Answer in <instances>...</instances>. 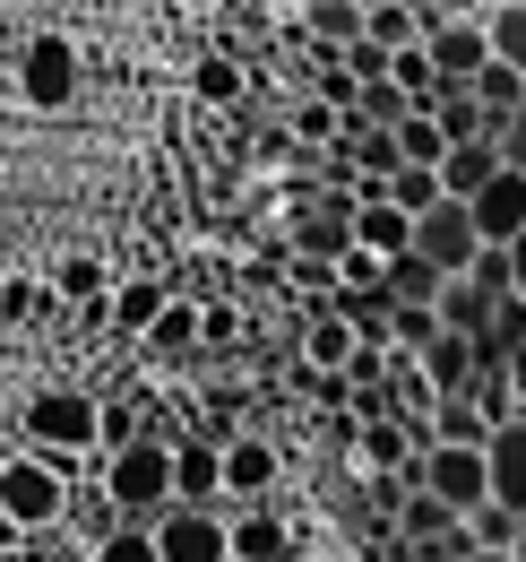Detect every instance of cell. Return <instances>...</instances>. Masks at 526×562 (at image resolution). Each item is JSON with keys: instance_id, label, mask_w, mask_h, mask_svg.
Here are the masks:
<instances>
[{"instance_id": "6da1fadb", "label": "cell", "mask_w": 526, "mask_h": 562, "mask_svg": "<svg viewBox=\"0 0 526 562\" xmlns=\"http://www.w3.org/2000/svg\"><path fill=\"white\" fill-rule=\"evenodd\" d=\"M9 441L87 468V459H104V398L78 390V381H44V390H26V398L9 407Z\"/></svg>"}, {"instance_id": "7a4b0ae2", "label": "cell", "mask_w": 526, "mask_h": 562, "mask_svg": "<svg viewBox=\"0 0 526 562\" xmlns=\"http://www.w3.org/2000/svg\"><path fill=\"white\" fill-rule=\"evenodd\" d=\"M0 519H9V537H53V528H69L78 519V468L9 441V459H0Z\"/></svg>"}, {"instance_id": "3957f363", "label": "cell", "mask_w": 526, "mask_h": 562, "mask_svg": "<svg viewBox=\"0 0 526 562\" xmlns=\"http://www.w3.org/2000/svg\"><path fill=\"white\" fill-rule=\"evenodd\" d=\"M95 485L122 502V519H130V528H156L164 510H182V441L147 432V441H130V450L95 459Z\"/></svg>"}, {"instance_id": "277c9868", "label": "cell", "mask_w": 526, "mask_h": 562, "mask_svg": "<svg viewBox=\"0 0 526 562\" xmlns=\"http://www.w3.org/2000/svg\"><path fill=\"white\" fill-rule=\"evenodd\" d=\"M423 493H441L458 519L492 510V441H423Z\"/></svg>"}, {"instance_id": "5b68a950", "label": "cell", "mask_w": 526, "mask_h": 562, "mask_svg": "<svg viewBox=\"0 0 526 562\" xmlns=\"http://www.w3.org/2000/svg\"><path fill=\"white\" fill-rule=\"evenodd\" d=\"M78 44L69 35H26L18 44V104L26 113H69L78 104Z\"/></svg>"}, {"instance_id": "8992f818", "label": "cell", "mask_w": 526, "mask_h": 562, "mask_svg": "<svg viewBox=\"0 0 526 562\" xmlns=\"http://www.w3.org/2000/svg\"><path fill=\"white\" fill-rule=\"evenodd\" d=\"M414 260H432L441 278H474L492 260V243H483V225H474L466 200H441L432 216H414Z\"/></svg>"}, {"instance_id": "52a82bcc", "label": "cell", "mask_w": 526, "mask_h": 562, "mask_svg": "<svg viewBox=\"0 0 526 562\" xmlns=\"http://www.w3.org/2000/svg\"><path fill=\"white\" fill-rule=\"evenodd\" d=\"M354 216H363V200H354V182H336L329 200H311V209H294V225H285V243H294V260H320V269H336V260L354 251Z\"/></svg>"}, {"instance_id": "ba28073f", "label": "cell", "mask_w": 526, "mask_h": 562, "mask_svg": "<svg viewBox=\"0 0 526 562\" xmlns=\"http://www.w3.org/2000/svg\"><path fill=\"white\" fill-rule=\"evenodd\" d=\"M156 554L164 562H233V510H198V502L164 510L156 519Z\"/></svg>"}, {"instance_id": "9c48e42d", "label": "cell", "mask_w": 526, "mask_h": 562, "mask_svg": "<svg viewBox=\"0 0 526 562\" xmlns=\"http://www.w3.org/2000/svg\"><path fill=\"white\" fill-rule=\"evenodd\" d=\"M173 303H182V294H173V278H122V294L104 303V329H113V347L138 355L147 338H156V321H164Z\"/></svg>"}, {"instance_id": "30bf717a", "label": "cell", "mask_w": 526, "mask_h": 562, "mask_svg": "<svg viewBox=\"0 0 526 562\" xmlns=\"http://www.w3.org/2000/svg\"><path fill=\"white\" fill-rule=\"evenodd\" d=\"M276 476H285V459H276L267 432H233L225 441V502L233 510H260L267 493H276Z\"/></svg>"}, {"instance_id": "8fae6325", "label": "cell", "mask_w": 526, "mask_h": 562, "mask_svg": "<svg viewBox=\"0 0 526 562\" xmlns=\"http://www.w3.org/2000/svg\"><path fill=\"white\" fill-rule=\"evenodd\" d=\"M423 44H432V61H441L449 87H474V78L492 70V18H449V26H432Z\"/></svg>"}, {"instance_id": "7c38bea8", "label": "cell", "mask_w": 526, "mask_h": 562, "mask_svg": "<svg viewBox=\"0 0 526 562\" xmlns=\"http://www.w3.org/2000/svg\"><path fill=\"white\" fill-rule=\"evenodd\" d=\"M354 468H371V476H414V485H423V450L405 441V416H363Z\"/></svg>"}, {"instance_id": "4fadbf2b", "label": "cell", "mask_w": 526, "mask_h": 562, "mask_svg": "<svg viewBox=\"0 0 526 562\" xmlns=\"http://www.w3.org/2000/svg\"><path fill=\"white\" fill-rule=\"evenodd\" d=\"M53 294H61V312L104 321V303L122 294V278H113V260H95V251H69L61 269H53Z\"/></svg>"}, {"instance_id": "5bb4252c", "label": "cell", "mask_w": 526, "mask_h": 562, "mask_svg": "<svg viewBox=\"0 0 526 562\" xmlns=\"http://www.w3.org/2000/svg\"><path fill=\"white\" fill-rule=\"evenodd\" d=\"M501 173H510V156H501V139H466V147H449V165H441V191L474 209V200H483V191H492Z\"/></svg>"}, {"instance_id": "9a60e30c", "label": "cell", "mask_w": 526, "mask_h": 562, "mask_svg": "<svg viewBox=\"0 0 526 562\" xmlns=\"http://www.w3.org/2000/svg\"><path fill=\"white\" fill-rule=\"evenodd\" d=\"M354 355H363V329H354L336 303H320L311 329H302V363H311V372H354Z\"/></svg>"}, {"instance_id": "2e32d148", "label": "cell", "mask_w": 526, "mask_h": 562, "mask_svg": "<svg viewBox=\"0 0 526 562\" xmlns=\"http://www.w3.org/2000/svg\"><path fill=\"white\" fill-rule=\"evenodd\" d=\"M474 225H483V243H492V251H510V243L526 234V173H518V165L474 200Z\"/></svg>"}, {"instance_id": "e0dca14e", "label": "cell", "mask_w": 526, "mask_h": 562, "mask_svg": "<svg viewBox=\"0 0 526 562\" xmlns=\"http://www.w3.org/2000/svg\"><path fill=\"white\" fill-rule=\"evenodd\" d=\"M354 243H363L371 260H405V251H414V216L397 209V200H363V216H354Z\"/></svg>"}, {"instance_id": "ac0fdd59", "label": "cell", "mask_w": 526, "mask_h": 562, "mask_svg": "<svg viewBox=\"0 0 526 562\" xmlns=\"http://www.w3.org/2000/svg\"><path fill=\"white\" fill-rule=\"evenodd\" d=\"M492 502L526 519V416L492 432Z\"/></svg>"}, {"instance_id": "d6986e66", "label": "cell", "mask_w": 526, "mask_h": 562, "mask_svg": "<svg viewBox=\"0 0 526 562\" xmlns=\"http://www.w3.org/2000/svg\"><path fill=\"white\" fill-rule=\"evenodd\" d=\"M233 562H294V537H285V519L276 510H233Z\"/></svg>"}, {"instance_id": "ffe728a7", "label": "cell", "mask_w": 526, "mask_h": 562, "mask_svg": "<svg viewBox=\"0 0 526 562\" xmlns=\"http://www.w3.org/2000/svg\"><path fill=\"white\" fill-rule=\"evenodd\" d=\"M182 502L225 510V441H182Z\"/></svg>"}, {"instance_id": "44dd1931", "label": "cell", "mask_w": 526, "mask_h": 562, "mask_svg": "<svg viewBox=\"0 0 526 562\" xmlns=\"http://www.w3.org/2000/svg\"><path fill=\"white\" fill-rule=\"evenodd\" d=\"M302 9H311V44H329V53H354L363 26H371L354 0H302Z\"/></svg>"}, {"instance_id": "7402d4cb", "label": "cell", "mask_w": 526, "mask_h": 562, "mask_svg": "<svg viewBox=\"0 0 526 562\" xmlns=\"http://www.w3.org/2000/svg\"><path fill=\"white\" fill-rule=\"evenodd\" d=\"M397 87H405V95H414V104H423V113H432V104H441V95H458V87H449V78H441V61H432V44H405V53H397Z\"/></svg>"}, {"instance_id": "603a6c76", "label": "cell", "mask_w": 526, "mask_h": 562, "mask_svg": "<svg viewBox=\"0 0 526 562\" xmlns=\"http://www.w3.org/2000/svg\"><path fill=\"white\" fill-rule=\"evenodd\" d=\"M207 338V312H191V303H173L164 321H156V338H147V363H182V355Z\"/></svg>"}, {"instance_id": "cb8c5ba5", "label": "cell", "mask_w": 526, "mask_h": 562, "mask_svg": "<svg viewBox=\"0 0 526 562\" xmlns=\"http://www.w3.org/2000/svg\"><path fill=\"white\" fill-rule=\"evenodd\" d=\"M380 294H389V303H441V294H449V278H441L432 260H414V251H405V260H389Z\"/></svg>"}, {"instance_id": "d4e9b609", "label": "cell", "mask_w": 526, "mask_h": 562, "mask_svg": "<svg viewBox=\"0 0 526 562\" xmlns=\"http://www.w3.org/2000/svg\"><path fill=\"white\" fill-rule=\"evenodd\" d=\"M397 147H405V165H432V173H441V165H449V131H441V113H405V131H397Z\"/></svg>"}, {"instance_id": "484cf974", "label": "cell", "mask_w": 526, "mask_h": 562, "mask_svg": "<svg viewBox=\"0 0 526 562\" xmlns=\"http://www.w3.org/2000/svg\"><path fill=\"white\" fill-rule=\"evenodd\" d=\"M432 113H441V131H449L458 147H466V139H501V122H492V113L474 104V87H458V95H441Z\"/></svg>"}, {"instance_id": "4316f807", "label": "cell", "mask_w": 526, "mask_h": 562, "mask_svg": "<svg viewBox=\"0 0 526 562\" xmlns=\"http://www.w3.org/2000/svg\"><path fill=\"white\" fill-rule=\"evenodd\" d=\"M432 441H492L483 398H441V407H432Z\"/></svg>"}, {"instance_id": "83f0119b", "label": "cell", "mask_w": 526, "mask_h": 562, "mask_svg": "<svg viewBox=\"0 0 526 562\" xmlns=\"http://www.w3.org/2000/svg\"><path fill=\"white\" fill-rule=\"evenodd\" d=\"M389 200H397L405 216H432L449 191H441V173H432V165H397V173H389Z\"/></svg>"}, {"instance_id": "f1b7e54d", "label": "cell", "mask_w": 526, "mask_h": 562, "mask_svg": "<svg viewBox=\"0 0 526 562\" xmlns=\"http://www.w3.org/2000/svg\"><path fill=\"white\" fill-rule=\"evenodd\" d=\"M285 122H294V139L311 147V156H320V147H329V139H345V113H336L329 95H302V104H294Z\"/></svg>"}, {"instance_id": "f546056e", "label": "cell", "mask_w": 526, "mask_h": 562, "mask_svg": "<svg viewBox=\"0 0 526 562\" xmlns=\"http://www.w3.org/2000/svg\"><path fill=\"white\" fill-rule=\"evenodd\" d=\"M191 95L198 104H242V61H233V53H207L191 70Z\"/></svg>"}, {"instance_id": "4dcf8cb0", "label": "cell", "mask_w": 526, "mask_h": 562, "mask_svg": "<svg viewBox=\"0 0 526 562\" xmlns=\"http://www.w3.org/2000/svg\"><path fill=\"white\" fill-rule=\"evenodd\" d=\"M492 61L526 78V0H492Z\"/></svg>"}, {"instance_id": "1f68e13d", "label": "cell", "mask_w": 526, "mask_h": 562, "mask_svg": "<svg viewBox=\"0 0 526 562\" xmlns=\"http://www.w3.org/2000/svg\"><path fill=\"white\" fill-rule=\"evenodd\" d=\"M474 104H483L492 122H510V113H518V104H526V78L510 70V61H492V70L474 78Z\"/></svg>"}, {"instance_id": "d6a6232c", "label": "cell", "mask_w": 526, "mask_h": 562, "mask_svg": "<svg viewBox=\"0 0 526 562\" xmlns=\"http://www.w3.org/2000/svg\"><path fill=\"white\" fill-rule=\"evenodd\" d=\"M432 338H449L441 329V303H397V355H423Z\"/></svg>"}, {"instance_id": "836d02e7", "label": "cell", "mask_w": 526, "mask_h": 562, "mask_svg": "<svg viewBox=\"0 0 526 562\" xmlns=\"http://www.w3.org/2000/svg\"><path fill=\"white\" fill-rule=\"evenodd\" d=\"M95 562H164V554H156V528H122L95 546Z\"/></svg>"}, {"instance_id": "e575fe53", "label": "cell", "mask_w": 526, "mask_h": 562, "mask_svg": "<svg viewBox=\"0 0 526 562\" xmlns=\"http://www.w3.org/2000/svg\"><path fill=\"white\" fill-rule=\"evenodd\" d=\"M260 156H267V165H285V173H302V165H311V147L294 139V122H267V139H260Z\"/></svg>"}, {"instance_id": "d590c367", "label": "cell", "mask_w": 526, "mask_h": 562, "mask_svg": "<svg viewBox=\"0 0 526 562\" xmlns=\"http://www.w3.org/2000/svg\"><path fill=\"white\" fill-rule=\"evenodd\" d=\"M501 156H510V165H518V173H526V104H518V113H510V122H501Z\"/></svg>"}, {"instance_id": "8d00e7d4", "label": "cell", "mask_w": 526, "mask_h": 562, "mask_svg": "<svg viewBox=\"0 0 526 562\" xmlns=\"http://www.w3.org/2000/svg\"><path fill=\"white\" fill-rule=\"evenodd\" d=\"M207 347H216V355L233 347V312H225V303H207Z\"/></svg>"}, {"instance_id": "74e56055", "label": "cell", "mask_w": 526, "mask_h": 562, "mask_svg": "<svg viewBox=\"0 0 526 562\" xmlns=\"http://www.w3.org/2000/svg\"><path fill=\"white\" fill-rule=\"evenodd\" d=\"M501 260H510V303H526V234L510 243V251H501Z\"/></svg>"}, {"instance_id": "f35d334b", "label": "cell", "mask_w": 526, "mask_h": 562, "mask_svg": "<svg viewBox=\"0 0 526 562\" xmlns=\"http://www.w3.org/2000/svg\"><path fill=\"white\" fill-rule=\"evenodd\" d=\"M26 312H35V278H9V321L26 329Z\"/></svg>"}]
</instances>
